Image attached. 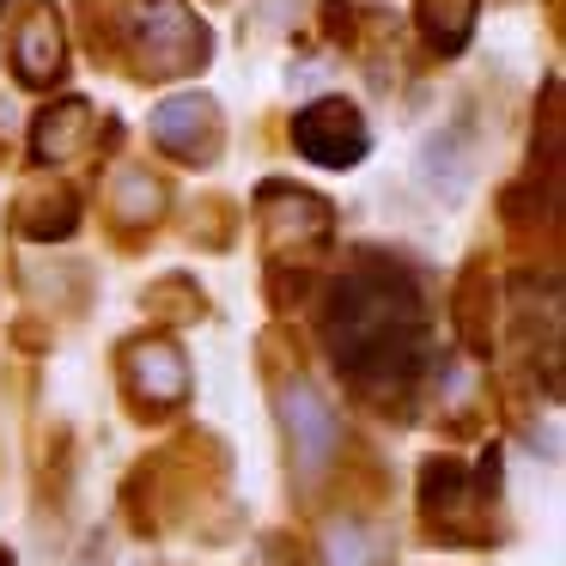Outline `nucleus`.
Instances as JSON below:
<instances>
[{
    "instance_id": "f257e3e1",
    "label": "nucleus",
    "mask_w": 566,
    "mask_h": 566,
    "mask_svg": "<svg viewBox=\"0 0 566 566\" xmlns=\"http://www.w3.org/2000/svg\"><path fill=\"white\" fill-rule=\"evenodd\" d=\"M293 135H298V147H305L317 165H354L359 153H366V123H359L342 98L311 104V111L298 116Z\"/></svg>"
},
{
    "instance_id": "f03ea898",
    "label": "nucleus",
    "mask_w": 566,
    "mask_h": 566,
    "mask_svg": "<svg viewBox=\"0 0 566 566\" xmlns=\"http://www.w3.org/2000/svg\"><path fill=\"white\" fill-rule=\"evenodd\" d=\"M135 13H140V38H147V50H153L147 55L153 67H177V62H189V55L201 62V31L189 25V13L177 0H140Z\"/></svg>"
},
{
    "instance_id": "7ed1b4c3",
    "label": "nucleus",
    "mask_w": 566,
    "mask_h": 566,
    "mask_svg": "<svg viewBox=\"0 0 566 566\" xmlns=\"http://www.w3.org/2000/svg\"><path fill=\"white\" fill-rule=\"evenodd\" d=\"M281 408H286V427H293L298 463H305V469H323V463H329V451H335V415L323 408V396L305 390V384H293Z\"/></svg>"
},
{
    "instance_id": "20e7f679",
    "label": "nucleus",
    "mask_w": 566,
    "mask_h": 566,
    "mask_svg": "<svg viewBox=\"0 0 566 566\" xmlns=\"http://www.w3.org/2000/svg\"><path fill=\"white\" fill-rule=\"evenodd\" d=\"M153 128H159V140L171 153H184V159H208L213 153V104L208 98H171L159 116H153Z\"/></svg>"
},
{
    "instance_id": "39448f33",
    "label": "nucleus",
    "mask_w": 566,
    "mask_h": 566,
    "mask_svg": "<svg viewBox=\"0 0 566 566\" xmlns=\"http://www.w3.org/2000/svg\"><path fill=\"white\" fill-rule=\"evenodd\" d=\"M55 67H62V25H55L50 7H38L25 38H19V74H25L31 86H50Z\"/></svg>"
},
{
    "instance_id": "423d86ee",
    "label": "nucleus",
    "mask_w": 566,
    "mask_h": 566,
    "mask_svg": "<svg viewBox=\"0 0 566 566\" xmlns=\"http://www.w3.org/2000/svg\"><path fill=\"white\" fill-rule=\"evenodd\" d=\"M80 128H86V104H62L55 116H43L38 123V153H74L80 147Z\"/></svg>"
},
{
    "instance_id": "0eeeda50",
    "label": "nucleus",
    "mask_w": 566,
    "mask_h": 566,
    "mask_svg": "<svg viewBox=\"0 0 566 566\" xmlns=\"http://www.w3.org/2000/svg\"><path fill=\"white\" fill-rule=\"evenodd\" d=\"M378 542L366 536L359 524H335L329 530V566H378Z\"/></svg>"
},
{
    "instance_id": "6e6552de",
    "label": "nucleus",
    "mask_w": 566,
    "mask_h": 566,
    "mask_svg": "<svg viewBox=\"0 0 566 566\" xmlns=\"http://www.w3.org/2000/svg\"><path fill=\"white\" fill-rule=\"evenodd\" d=\"M0 7H7V0H0Z\"/></svg>"
}]
</instances>
